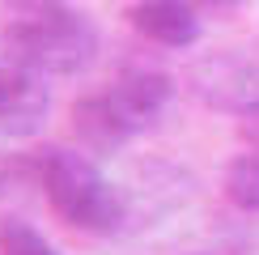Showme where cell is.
I'll use <instances>...</instances> for the list:
<instances>
[{
    "label": "cell",
    "mask_w": 259,
    "mask_h": 255,
    "mask_svg": "<svg viewBox=\"0 0 259 255\" xmlns=\"http://www.w3.org/2000/svg\"><path fill=\"white\" fill-rule=\"evenodd\" d=\"M187 85L204 106H217L230 115H259V60L242 51H212L196 60Z\"/></svg>",
    "instance_id": "obj_3"
},
{
    "label": "cell",
    "mask_w": 259,
    "mask_h": 255,
    "mask_svg": "<svg viewBox=\"0 0 259 255\" xmlns=\"http://www.w3.org/2000/svg\"><path fill=\"white\" fill-rule=\"evenodd\" d=\"M72 132L90 153H115L119 145L132 141V128L123 123V115L106 94H90L72 106Z\"/></svg>",
    "instance_id": "obj_7"
},
{
    "label": "cell",
    "mask_w": 259,
    "mask_h": 255,
    "mask_svg": "<svg viewBox=\"0 0 259 255\" xmlns=\"http://www.w3.org/2000/svg\"><path fill=\"white\" fill-rule=\"evenodd\" d=\"M34 175L47 191L51 208L68 226L90 230V234H111L127 221V200L123 191L94 166V157L77 149H42L34 157Z\"/></svg>",
    "instance_id": "obj_2"
},
{
    "label": "cell",
    "mask_w": 259,
    "mask_h": 255,
    "mask_svg": "<svg viewBox=\"0 0 259 255\" xmlns=\"http://www.w3.org/2000/svg\"><path fill=\"white\" fill-rule=\"evenodd\" d=\"M200 5H212V9H225V5H238V0H200Z\"/></svg>",
    "instance_id": "obj_11"
},
{
    "label": "cell",
    "mask_w": 259,
    "mask_h": 255,
    "mask_svg": "<svg viewBox=\"0 0 259 255\" xmlns=\"http://www.w3.org/2000/svg\"><path fill=\"white\" fill-rule=\"evenodd\" d=\"M225 196L242 212H259V157H234L225 170Z\"/></svg>",
    "instance_id": "obj_8"
},
{
    "label": "cell",
    "mask_w": 259,
    "mask_h": 255,
    "mask_svg": "<svg viewBox=\"0 0 259 255\" xmlns=\"http://www.w3.org/2000/svg\"><path fill=\"white\" fill-rule=\"evenodd\" d=\"M0 255H60L42 234L21 217H5L0 221Z\"/></svg>",
    "instance_id": "obj_9"
},
{
    "label": "cell",
    "mask_w": 259,
    "mask_h": 255,
    "mask_svg": "<svg viewBox=\"0 0 259 255\" xmlns=\"http://www.w3.org/2000/svg\"><path fill=\"white\" fill-rule=\"evenodd\" d=\"M170 94H175L170 77H161L153 68H132L106 90V98L115 102V111L123 115V123L136 136V132H145V128H153L161 119V111L170 106Z\"/></svg>",
    "instance_id": "obj_5"
},
{
    "label": "cell",
    "mask_w": 259,
    "mask_h": 255,
    "mask_svg": "<svg viewBox=\"0 0 259 255\" xmlns=\"http://www.w3.org/2000/svg\"><path fill=\"white\" fill-rule=\"evenodd\" d=\"M13 170H17V162H9V157L0 153V191L9 187V179H13Z\"/></svg>",
    "instance_id": "obj_10"
},
{
    "label": "cell",
    "mask_w": 259,
    "mask_h": 255,
    "mask_svg": "<svg viewBox=\"0 0 259 255\" xmlns=\"http://www.w3.org/2000/svg\"><path fill=\"white\" fill-rule=\"evenodd\" d=\"M0 38L5 56L38 77H77L98 60V26L64 5H26Z\"/></svg>",
    "instance_id": "obj_1"
},
{
    "label": "cell",
    "mask_w": 259,
    "mask_h": 255,
    "mask_svg": "<svg viewBox=\"0 0 259 255\" xmlns=\"http://www.w3.org/2000/svg\"><path fill=\"white\" fill-rule=\"evenodd\" d=\"M127 21L157 47H191L200 38V17L187 0H136L127 9Z\"/></svg>",
    "instance_id": "obj_6"
},
{
    "label": "cell",
    "mask_w": 259,
    "mask_h": 255,
    "mask_svg": "<svg viewBox=\"0 0 259 255\" xmlns=\"http://www.w3.org/2000/svg\"><path fill=\"white\" fill-rule=\"evenodd\" d=\"M21 5H64V0H21Z\"/></svg>",
    "instance_id": "obj_12"
},
{
    "label": "cell",
    "mask_w": 259,
    "mask_h": 255,
    "mask_svg": "<svg viewBox=\"0 0 259 255\" xmlns=\"http://www.w3.org/2000/svg\"><path fill=\"white\" fill-rule=\"evenodd\" d=\"M51 94L38 72L0 60V136H34L47 119Z\"/></svg>",
    "instance_id": "obj_4"
}]
</instances>
